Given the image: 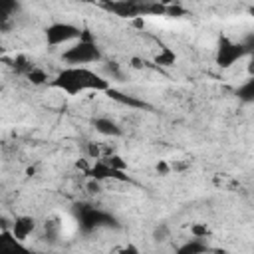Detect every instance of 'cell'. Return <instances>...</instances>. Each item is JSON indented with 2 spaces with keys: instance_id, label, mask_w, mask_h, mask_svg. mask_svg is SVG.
I'll return each mask as SVG.
<instances>
[{
  "instance_id": "6da1fadb",
  "label": "cell",
  "mask_w": 254,
  "mask_h": 254,
  "mask_svg": "<svg viewBox=\"0 0 254 254\" xmlns=\"http://www.w3.org/2000/svg\"><path fill=\"white\" fill-rule=\"evenodd\" d=\"M52 85L69 95H77L83 91H107L109 79L89 69L87 65H65L56 75Z\"/></svg>"
},
{
  "instance_id": "7a4b0ae2",
  "label": "cell",
  "mask_w": 254,
  "mask_h": 254,
  "mask_svg": "<svg viewBox=\"0 0 254 254\" xmlns=\"http://www.w3.org/2000/svg\"><path fill=\"white\" fill-rule=\"evenodd\" d=\"M62 60L67 65H87L101 60V52L95 44V40H75L64 54Z\"/></svg>"
},
{
  "instance_id": "3957f363",
  "label": "cell",
  "mask_w": 254,
  "mask_h": 254,
  "mask_svg": "<svg viewBox=\"0 0 254 254\" xmlns=\"http://www.w3.org/2000/svg\"><path fill=\"white\" fill-rule=\"evenodd\" d=\"M79 36H81V30L69 22H56L46 28V42L50 46H62L67 42H75L79 40Z\"/></svg>"
},
{
  "instance_id": "277c9868",
  "label": "cell",
  "mask_w": 254,
  "mask_h": 254,
  "mask_svg": "<svg viewBox=\"0 0 254 254\" xmlns=\"http://www.w3.org/2000/svg\"><path fill=\"white\" fill-rule=\"evenodd\" d=\"M246 56V50L244 46L238 42H232L228 38H222L220 44H218V54H216V62L220 67H230L232 64H236L240 58Z\"/></svg>"
},
{
  "instance_id": "5b68a950",
  "label": "cell",
  "mask_w": 254,
  "mask_h": 254,
  "mask_svg": "<svg viewBox=\"0 0 254 254\" xmlns=\"http://www.w3.org/2000/svg\"><path fill=\"white\" fill-rule=\"evenodd\" d=\"M125 171H121V169H115L113 165H109V161L107 159H103V161H97L91 169H89V177H93V179H97V181H105V179H117V181H127V175H123Z\"/></svg>"
},
{
  "instance_id": "8992f818",
  "label": "cell",
  "mask_w": 254,
  "mask_h": 254,
  "mask_svg": "<svg viewBox=\"0 0 254 254\" xmlns=\"http://www.w3.org/2000/svg\"><path fill=\"white\" fill-rule=\"evenodd\" d=\"M14 234H16V238L20 240V242H24V240H28V236L36 230V220L32 218V216H18L14 222H12V228H10Z\"/></svg>"
},
{
  "instance_id": "52a82bcc",
  "label": "cell",
  "mask_w": 254,
  "mask_h": 254,
  "mask_svg": "<svg viewBox=\"0 0 254 254\" xmlns=\"http://www.w3.org/2000/svg\"><path fill=\"white\" fill-rule=\"evenodd\" d=\"M93 127H95V131L99 135H105V137H119L123 133L121 127L113 119H109V117H97L93 121Z\"/></svg>"
},
{
  "instance_id": "ba28073f",
  "label": "cell",
  "mask_w": 254,
  "mask_h": 254,
  "mask_svg": "<svg viewBox=\"0 0 254 254\" xmlns=\"http://www.w3.org/2000/svg\"><path fill=\"white\" fill-rule=\"evenodd\" d=\"M206 250H208V246L202 242V238H194V236L179 248L181 254H198V252H206Z\"/></svg>"
},
{
  "instance_id": "9c48e42d",
  "label": "cell",
  "mask_w": 254,
  "mask_h": 254,
  "mask_svg": "<svg viewBox=\"0 0 254 254\" xmlns=\"http://www.w3.org/2000/svg\"><path fill=\"white\" fill-rule=\"evenodd\" d=\"M177 62V54L171 48H161V52L155 56V64L159 65H173Z\"/></svg>"
},
{
  "instance_id": "30bf717a",
  "label": "cell",
  "mask_w": 254,
  "mask_h": 254,
  "mask_svg": "<svg viewBox=\"0 0 254 254\" xmlns=\"http://www.w3.org/2000/svg\"><path fill=\"white\" fill-rule=\"evenodd\" d=\"M107 93L113 97V99H117L119 103H125V105H131V107H145V103L143 101H139V99H135V97H131V95H123V93H119V91H115V89H107Z\"/></svg>"
},
{
  "instance_id": "8fae6325",
  "label": "cell",
  "mask_w": 254,
  "mask_h": 254,
  "mask_svg": "<svg viewBox=\"0 0 254 254\" xmlns=\"http://www.w3.org/2000/svg\"><path fill=\"white\" fill-rule=\"evenodd\" d=\"M26 77H28L34 85H42V83H46V81L50 79V77H48V73H46L42 67H36V65L26 73Z\"/></svg>"
},
{
  "instance_id": "7c38bea8",
  "label": "cell",
  "mask_w": 254,
  "mask_h": 254,
  "mask_svg": "<svg viewBox=\"0 0 254 254\" xmlns=\"http://www.w3.org/2000/svg\"><path fill=\"white\" fill-rule=\"evenodd\" d=\"M238 97L242 101H254V75H250V79L238 89Z\"/></svg>"
},
{
  "instance_id": "4fadbf2b",
  "label": "cell",
  "mask_w": 254,
  "mask_h": 254,
  "mask_svg": "<svg viewBox=\"0 0 254 254\" xmlns=\"http://www.w3.org/2000/svg\"><path fill=\"white\" fill-rule=\"evenodd\" d=\"M0 10H2V20L6 22L18 10V0H0Z\"/></svg>"
},
{
  "instance_id": "5bb4252c",
  "label": "cell",
  "mask_w": 254,
  "mask_h": 254,
  "mask_svg": "<svg viewBox=\"0 0 254 254\" xmlns=\"http://www.w3.org/2000/svg\"><path fill=\"white\" fill-rule=\"evenodd\" d=\"M190 234L194 236V238H206L208 234H210V230H208V226L206 224H200V222H196V224H192L190 226Z\"/></svg>"
},
{
  "instance_id": "9a60e30c",
  "label": "cell",
  "mask_w": 254,
  "mask_h": 254,
  "mask_svg": "<svg viewBox=\"0 0 254 254\" xmlns=\"http://www.w3.org/2000/svg\"><path fill=\"white\" fill-rule=\"evenodd\" d=\"M240 44L244 46V50H246V54H254V32H250V34H246V36H244V40H242Z\"/></svg>"
},
{
  "instance_id": "2e32d148",
  "label": "cell",
  "mask_w": 254,
  "mask_h": 254,
  "mask_svg": "<svg viewBox=\"0 0 254 254\" xmlns=\"http://www.w3.org/2000/svg\"><path fill=\"white\" fill-rule=\"evenodd\" d=\"M107 161H109V165H113L115 169H121V171H125V169H127V163H125L119 155H111V157H107Z\"/></svg>"
},
{
  "instance_id": "e0dca14e",
  "label": "cell",
  "mask_w": 254,
  "mask_h": 254,
  "mask_svg": "<svg viewBox=\"0 0 254 254\" xmlns=\"http://www.w3.org/2000/svg\"><path fill=\"white\" fill-rule=\"evenodd\" d=\"M87 155H89V159H101V151L95 143H87Z\"/></svg>"
},
{
  "instance_id": "ac0fdd59",
  "label": "cell",
  "mask_w": 254,
  "mask_h": 254,
  "mask_svg": "<svg viewBox=\"0 0 254 254\" xmlns=\"http://www.w3.org/2000/svg\"><path fill=\"white\" fill-rule=\"evenodd\" d=\"M105 71H107L109 75H113V77H119V75H121V69H119V65H117V64H111V62L105 65Z\"/></svg>"
},
{
  "instance_id": "d6986e66",
  "label": "cell",
  "mask_w": 254,
  "mask_h": 254,
  "mask_svg": "<svg viewBox=\"0 0 254 254\" xmlns=\"http://www.w3.org/2000/svg\"><path fill=\"white\" fill-rule=\"evenodd\" d=\"M155 169H157V173H161V175H169V173H171V165L165 163V161H159Z\"/></svg>"
},
{
  "instance_id": "ffe728a7",
  "label": "cell",
  "mask_w": 254,
  "mask_h": 254,
  "mask_svg": "<svg viewBox=\"0 0 254 254\" xmlns=\"http://www.w3.org/2000/svg\"><path fill=\"white\" fill-rule=\"evenodd\" d=\"M87 189H89V192H99L101 190V181H97V179L91 177V181L87 183Z\"/></svg>"
},
{
  "instance_id": "44dd1931",
  "label": "cell",
  "mask_w": 254,
  "mask_h": 254,
  "mask_svg": "<svg viewBox=\"0 0 254 254\" xmlns=\"http://www.w3.org/2000/svg\"><path fill=\"white\" fill-rule=\"evenodd\" d=\"M133 67H137V69H139V67H143V62L135 58V60H133Z\"/></svg>"
},
{
  "instance_id": "7402d4cb",
  "label": "cell",
  "mask_w": 254,
  "mask_h": 254,
  "mask_svg": "<svg viewBox=\"0 0 254 254\" xmlns=\"http://www.w3.org/2000/svg\"><path fill=\"white\" fill-rule=\"evenodd\" d=\"M248 73L254 75V60H250V64H248Z\"/></svg>"
},
{
  "instance_id": "603a6c76",
  "label": "cell",
  "mask_w": 254,
  "mask_h": 254,
  "mask_svg": "<svg viewBox=\"0 0 254 254\" xmlns=\"http://www.w3.org/2000/svg\"><path fill=\"white\" fill-rule=\"evenodd\" d=\"M159 2H161L163 6H173V4H175V0H159Z\"/></svg>"
},
{
  "instance_id": "cb8c5ba5",
  "label": "cell",
  "mask_w": 254,
  "mask_h": 254,
  "mask_svg": "<svg viewBox=\"0 0 254 254\" xmlns=\"http://www.w3.org/2000/svg\"><path fill=\"white\" fill-rule=\"evenodd\" d=\"M248 14H250V16L254 18V6H250V8H248Z\"/></svg>"
}]
</instances>
